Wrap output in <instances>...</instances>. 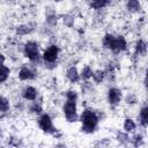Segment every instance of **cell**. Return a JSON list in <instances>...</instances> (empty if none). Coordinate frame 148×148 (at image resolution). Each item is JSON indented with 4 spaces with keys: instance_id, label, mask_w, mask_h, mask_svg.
<instances>
[{
    "instance_id": "6da1fadb",
    "label": "cell",
    "mask_w": 148,
    "mask_h": 148,
    "mask_svg": "<svg viewBox=\"0 0 148 148\" xmlns=\"http://www.w3.org/2000/svg\"><path fill=\"white\" fill-rule=\"evenodd\" d=\"M79 121L81 124V132L86 134H92L98 128L99 116L94 109L84 108L79 114Z\"/></svg>"
},
{
    "instance_id": "7a4b0ae2",
    "label": "cell",
    "mask_w": 148,
    "mask_h": 148,
    "mask_svg": "<svg viewBox=\"0 0 148 148\" xmlns=\"http://www.w3.org/2000/svg\"><path fill=\"white\" fill-rule=\"evenodd\" d=\"M60 56V47L57 44H50L44 49L42 53V61L45 64V67L52 69L57 66L58 59Z\"/></svg>"
},
{
    "instance_id": "3957f363",
    "label": "cell",
    "mask_w": 148,
    "mask_h": 148,
    "mask_svg": "<svg viewBox=\"0 0 148 148\" xmlns=\"http://www.w3.org/2000/svg\"><path fill=\"white\" fill-rule=\"evenodd\" d=\"M23 56L32 64L39 62L42 60V54H40V47L39 44L36 40H28L24 43L23 49H22Z\"/></svg>"
},
{
    "instance_id": "277c9868",
    "label": "cell",
    "mask_w": 148,
    "mask_h": 148,
    "mask_svg": "<svg viewBox=\"0 0 148 148\" xmlns=\"http://www.w3.org/2000/svg\"><path fill=\"white\" fill-rule=\"evenodd\" d=\"M77 102L66 99L62 104V113L65 120L69 124L79 121V113H77Z\"/></svg>"
},
{
    "instance_id": "5b68a950",
    "label": "cell",
    "mask_w": 148,
    "mask_h": 148,
    "mask_svg": "<svg viewBox=\"0 0 148 148\" xmlns=\"http://www.w3.org/2000/svg\"><path fill=\"white\" fill-rule=\"evenodd\" d=\"M37 124L42 132L51 135H57V128L53 125V119L49 113L43 112L42 114H39L37 119Z\"/></svg>"
},
{
    "instance_id": "8992f818",
    "label": "cell",
    "mask_w": 148,
    "mask_h": 148,
    "mask_svg": "<svg viewBox=\"0 0 148 148\" xmlns=\"http://www.w3.org/2000/svg\"><path fill=\"white\" fill-rule=\"evenodd\" d=\"M106 101L111 106H117L123 101V91L117 87H110L106 91Z\"/></svg>"
},
{
    "instance_id": "52a82bcc",
    "label": "cell",
    "mask_w": 148,
    "mask_h": 148,
    "mask_svg": "<svg viewBox=\"0 0 148 148\" xmlns=\"http://www.w3.org/2000/svg\"><path fill=\"white\" fill-rule=\"evenodd\" d=\"M127 46H128V43H127V39L125 38V36L114 35L110 51L113 53H121V52H125L127 50Z\"/></svg>"
},
{
    "instance_id": "ba28073f",
    "label": "cell",
    "mask_w": 148,
    "mask_h": 148,
    "mask_svg": "<svg viewBox=\"0 0 148 148\" xmlns=\"http://www.w3.org/2000/svg\"><path fill=\"white\" fill-rule=\"evenodd\" d=\"M37 73L29 66H22L17 72V79L20 81H31L35 80Z\"/></svg>"
},
{
    "instance_id": "9c48e42d",
    "label": "cell",
    "mask_w": 148,
    "mask_h": 148,
    "mask_svg": "<svg viewBox=\"0 0 148 148\" xmlns=\"http://www.w3.org/2000/svg\"><path fill=\"white\" fill-rule=\"evenodd\" d=\"M38 89L35 88L34 86H25L22 91H21V96L24 101H28V102H34L38 98Z\"/></svg>"
},
{
    "instance_id": "30bf717a",
    "label": "cell",
    "mask_w": 148,
    "mask_h": 148,
    "mask_svg": "<svg viewBox=\"0 0 148 148\" xmlns=\"http://www.w3.org/2000/svg\"><path fill=\"white\" fill-rule=\"evenodd\" d=\"M66 79L72 83V84H75V83H79L81 81V77H80V71L76 66L72 65L69 66L67 69H66Z\"/></svg>"
},
{
    "instance_id": "8fae6325",
    "label": "cell",
    "mask_w": 148,
    "mask_h": 148,
    "mask_svg": "<svg viewBox=\"0 0 148 148\" xmlns=\"http://www.w3.org/2000/svg\"><path fill=\"white\" fill-rule=\"evenodd\" d=\"M147 53V43L143 38H139L134 44V54L136 57H145Z\"/></svg>"
},
{
    "instance_id": "7c38bea8",
    "label": "cell",
    "mask_w": 148,
    "mask_h": 148,
    "mask_svg": "<svg viewBox=\"0 0 148 148\" xmlns=\"http://www.w3.org/2000/svg\"><path fill=\"white\" fill-rule=\"evenodd\" d=\"M32 32H34V27L29 23H22L15 28V34L17 36H28Z\"/></svg>"
},
{
    "instance_id": "4fadbf2b",
    "label": "cell",
    "mask_w": 148,
    "mask_h": 148,
    "mask_svg": "<svg viewBox=\"0 0 148 148\" xmlns=\"http://www.w3.org/2000/svg\"><path fill=\"white\" fill-rule=\"evenodd\" d=\"M139 124L141 127L146 128L148 126V106L145 104L140 108V111H139Z\"/></svg>"
},
{
    "instance_id": "5bb4252c",
    "label": "cell",
    "mask_w": 148,
    "mask_h": 148,
    "mask_svg": "<svg viewBox=\"0 0 148 148\" xmlns=\"http://www.w3.org/2000/svg\"><path fill=\"white\" fill-rule=\"evenodd\" d=\"M88 2H89V7L91 9L101 10V9L106 8L111 3V0H88Z\"/></svg>"
},
{
    "instance_id": "9a60e30c",
    "label": "cell",
    "mask_w": 148,
    "mask_h": 148,
    "mask_svg": "<svg viewBox=\"0 0 148 148\" xmlns=\"http://www.w3.org/2000/svg\"><path fill=\"white\" fill-rule=\"evenodd\" d=\"M125 6H126L127 12L131 13V14H135V13H139L141 10L140 0H127Z\"/></svg>"
},
{
    "instance_id": "2e32d148",
    "label": "cell",
    "mask_w": 148,
    "mask_h": 148,
    "mask_svg": "<svg viewBox=\"0 0 148 148\" xmlns=\"http://www.w3.org/2000/svg\"><path fill=\"white\" fill-rule=\"evenodd\" d=\"M123 130L126 132V133H133L135 132L136 130V123L133 118H130V117H126L124 119V124H123Z\"/></svg>"
},
{
    "instance_id": "e0dca14e",
    "label": "cell",
    "mask_w": 148,
    "mask_h": 148,
    "mask_svg": "<svg viewBox=\"0 0 148 148\" xmlns=\"http://www.w3.org/2000/svg\"><path fill=\"white\" fill-rule=\"evenodd\" d=\"M105 77H106V74H105V72L103 69H96V71L92 72V75H91V79L96 84L103 83Z\"/></svg>"
},
{
    "instance_id": "ac0fdd59",
    "label": "cell",
    "mask_w": 148,
    "mask_h": 148,
    "mask_svg": "<svg viewBox=\"0 0 148 148\" xmlns=\"http://www.w3.org/2000/svg\"><path fill=\"white\" fill-rule=\"evenodd\" d=\"M28 109H29V112L30 113L36 114V116H39V114L43 113V106H42V104L39 102H37V99L34 101V102H30Z\"/></svg>"
},
{
    "instance_id": "d6986e66",
    "label": "cell",
    "mask_w": 148,
    "mask_h": 148,
    "mask_svg": "<svg viewBox=\"0 0 148 148\" xmlns=\"http://www.w3.org/2000/svg\"><path fill=\"white\" fill-rule=\"evenodd\" d=\"M92 68L89 66V65H86L82 67V69L80 71V77H81V81H89L91 79V75H92Z\"/></svg>"
},
{
    "instance_id": "ffe728a7",
    "label": "cell",
    "mask_w": 148,
    "mask_h": 148,
    "mask_svg": "<svg viewBox=\"0 0 148 148\" xmlns=\"http://www.w3.org/2000/svg\"><path fill=\"white\" fill-rule=\"evenodd\" d=\"M10 72H12V69H10L8 66H6V65L0 66V84L5 83V82L9 79Z\"/></svg>"
},
{
    "instance_id": "44dd1931",
    "label": "cell",
    "mask_w": 148,
    "mask_h": 148,
    "mask_svg": "<svg viewBox=\"0 0 148 148\" xmlns=\"http://www.w3.org/2000/svg\"><path fill=\"white\" fill-rule=\"evenodd\" d=\"M58 20H59V16H58V14H57L56 12H53V10L47 12L46 17H45V21H46V23H47L50 27H54V25H57Z\"/></svg>"
},
{
    "instance_id": "7402d4cb",
    "label": "cell",
    "mask_w": 148,
    "mask_h": 148,
    "mask_svg": "<svg viewBox=\"0 0 148 148\" xmlns=\"http://www.w3.org/2000/svg\"><path fill=\"white\" fill-rule=\"evenodd\" d=\"M113 38H114V35H113V34H111V32L105 34V35L102 37V46H103L105 50H109V51H110V47H111L112 42H113Z\"/></svg>"
},
{
    "instance_id": "603a6c76",
    "label": "cell",
    "mask_w": 148,
    "mask_h": 148,
    "mask_svg": "<svg viewBox=\"0 0 148 148\" xmlns=\"http://www.w3.org/2000/svg\"><path fill=\"white\" fill-rule=\"evenodd\" d=\"M116 140L120 143V145H127V143H130V140H131V138H130V135H128V133H126L125 131H118L117 133H116Z\"/></svg>"
},
{
    "instance_id": "cb8c5ba5",
    "label": "cell",
    "mask_w": 148,
    "mask_h": 148,
    "mask_svg": "<svg viewBox=\"0 0 148 148\" xmlns=\"http://www.w3.org/2000/svg\"><path fill=\"white\" fill-rule=\"evenodd\" d=\"M10 109V102L7 97L0 95V113H6Z\"/></svg>"
},
{
    "instance_id": "d4e9b609",
    "label": "cell",
    "mask_w": 148,
    "mask_h": 148,
    "mask_svg": "<svg viewBox=\"0 0 148 148\" xmlns=\"http://www.w3.org/2000/svg\"><path fill=\"white\" fill-rule=\"evenodd\" d=\"M130 142H132V145H133L134 147H140V146L143 145V135H142L141 133H135V134L131 138Z\"/></svg>"
},
{
    "instance_id": "484cf974",
    "label": "cell",
    "mask_w": 148,
    "mask_h": 148,
    "mask_svg": "<svg viewBox=\"0 0 148 148\" xmlns=\"http://www.w3.org/2000/svg\"><path fill=\"white\" fill-rule=\"evenodd\" d=\"M65 99L77 102V99H79V94H77V91L74 90V89H68V90H66V91H65Z\"/></svg>"
},
{
    "instance_id": "4316f807",
    "label": "cell",
    "mask_w": 148,
    "mask_h": 148,
    "mask_svg": "<svg viewBox=\"0 0 148 148\" xmlns=\"http://www.w3.org/2000/svg\"><path fill=\"white\" fill-rule=\"evenodd\" d=\"M61 20H62V23H64L66 27H68V28L73 27V25H74V22H75V17H74L73 15H71V14L64 15Z\"/></svg>"
},
{
    "instance_id": "83f0119b",
    "label": "cell",
    "mask_w": 148,
    "mask_h": 148,
    "mask_svg": "<svg viewBox=\"0 0 148 148\" xmlns=\"http://www.w3.org/2000/svg\"><path fill=\"white\" fill-rule=\"evenodd\" d=\"M125 102H126V104L132 105V104H135V103L138 102V98H136L135 95H133V94H128V95L125 97Z\"/></svg>"
},
{
    "instance_id": "f1b7e54d",
    "label": "cell",
    "mask_w": 148,
    "mask_h": 148,
    "mask_svg": "<svg viewBox=\"0 0 148 148\" xmlns=\"http://www.w3.org/2000/svg\"><path fill=\"white\" fill-rule=\"evenodd\" d=\"M5 62H6V56L0 52V66L5 65Z\"/></svg>"
},
{
    "instance_id": "f546056e",
    "label": "cell",
    "mask_w": 148,
    "mask_h": 148,
    "mask_svg": "<svg viewBox=\"0 0 148 148\" xmlns=\"http://www.w3.org/2000/svg\"><path fill=\"white\" fill-rule=\"evenodd\" d=\"M54 2H61V1H64V0H53Z\"/></svg>"
},
{
    "instance_id": "4dcf8cb0",
    "label": "cell",
    "mask_w": 148,
    "mask_h": 148,
    "mask_svg": "<svg viewBox=\"0 0 148 148\" xmlns=\"http://www.w3.org/2000/svg\"><path fill=\"white\" fill-rule=\"evenodd\" d=\"M8 1H12V0H8Z\"/></svg>"
},
{
    "instance_id": "1f68e13d",
    "label": "cell",
    "mask_w": 148,
    "mask_h": 148,
    "mask_svg": "<svg viewBox=\"0 0 148 148\" xmlns=\"http://www.w3.org/2000/svg\"><path fill=\"white\" fill-rule=\"evenodd\" d=\"M0 47H1V46H0Z\"/></svg>"
}]
</instances>
